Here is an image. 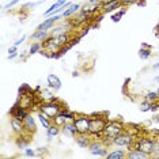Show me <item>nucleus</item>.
<instances>
[{
    "label": "nucleus",
    "mask_w": 159,
    "mask_h": 159,
    "mask_svg": "<svg viewBox=\"0 0 159 159\" xmlns=\"http://www.w3.org/2000/svg\"><path fill=\"white\" fill-rule=\"evenodd\" d=\"M125 131V126L121 121H107L102 132V139L109 144L116 136Z\"/></svg>",
    "instance_id": "1"
},
{
    "label": "nucleus",
    "mask_w": 159,
    "mask_h": 159,
    "mask_svg": "<svg viewBox=\"0 0 159 159\" xmlns=\"http://www.w3.org/2000/svg\"><path fill=\"white\" fill-rule=\"evenodd\" d=\"M63 105L60 102H57V99H53V101H48V102H44L39 106V111L45 113L49 118H53L56 117L57 114H60L63 111Z\"/></svg>",
    "instance_id": "2"
},
{
    "label": "nucleus",
    "mask_w": 159,
    "mask_h": 159,
    "mask_svg": "<svg viewBox=\"0 0 159 159\" xmlns=\"http://www.w3.org/2000/svg\"><path fill=\"white\" fill-rule=\"evenodd\" d=\"M107 120L102 117H90V136L98 137V139H102V132L103 128L106 125Z\"/></svg>",
    "instance_id": "3"
},
{
    "label": "nucleus",
    "mask_w": 159,
    "mask_h": 159,
    "mask_svg": "<svg viewBox=\"0 0 159 159\" xmlns=\"http://www.w3.org/2000/svg\"><path fill=\"white\" fill-rule=\"evenodd\" d=\"M135 142H136L135 135H132V133L124 131L118 136H116L114 139L110 142V144H113V146H116V147H120V148H131L132 144Z\"/></svg>",
    "instance_id": "4"
},
{
    "label": "nucleus",
    "mask_w": 159,
    "mask_h": 159,
    "mask_svg": "<svg viewBox=\"0 0 159 159\" xmlns=\"http://www.w3.org/2000/svg\"><path fill=\"white\" fill-rule=\"evenodd\" d=\"M87 150L95 157H106L107 155V143L103 139L91 140Z\"/></svg>",
    "instance_id": "5"
},
{
    "label": "nucleus",
    "mask_w": 159,
    "mask_h": 159,
    "mask_svg": "<svg viewBox=\"0 0 159 159\" xmlns=\"http://www.w3.org/2000/svg\"><path fill=\"white\" fill-rule=\"evenodd\" d=\"M72 122H74L78 133H89L90 132V117L89 116H84V114L76 116Z\"/></svg>",
    "instance_id": "6"
},
{
    "label": "nucleus",
    "mask_w": 159,
    "mask_h": 159,
    "mask_svg": "<svg viewBox=\"0 0 159 159\" xmlns=\"http://www.w3.org/2000/svg\"><path fill=\"white\" fill-rule=\"evenodd\" d=\"M154 139H151V137H142V139L136 140L135 142V146L136 148H139V150H142L143 152L148 154L150 157H152V151H154Z\"/></svg>",
    "instance_id": "7"
},
{
    "label": "nucleus",
    "mask_w": 159,
    "mask_h": 159,
    "mask_svg": "<svg viewBox=\"0 0 159 159\" xmlns=\"http://www.w3.org/2000/svg\"><path fill=\"white\" fill-rule=\"evenodd\" d=\"M99 6L103 12H111L114 10L120 8L122 4H121V0H103Z\"/></svg>",
    "instance_id": "8"
},
{
    "label": "nucleus",
    "mask_w": 159,
    "mask_h": 159,
    "mask_svg": "<svg viewBox=\"0 0 159 159\" xmlns=\"http://www.w3.org/2000/svg\"><path fill=\"white\" fill-rule=\"evenodd\" d=\"M10 114H11V117H15V118H19V120H25V118L27 117V114H29V111L25 109V107L22 106V105H18L15 103L14 106L10 109Z\"/></svg>",
    "instance_id": "9"
},
{
    "label": "nucleus",
    "mask_w": 159,
    "mask_h": 159,
    "mask_svg": "<svg viewBox=\"0 0 159 159\" xmlns=\"http://www.w3.org/2000/svg\"><path fill=\"white\" fill-rule=\"evenodd\" d=\"M61 133H63L64 136H67V137H75L78 135V131H76V128H75L74 122L67 121L66 124L61 126Z\"/></svg>",
    "instance_id": "10"
},
{
    "label": "nucleus",
    "mask_w": 159,
    "mask_h": 159,
    "mask_svg": "<svg viewBox=\"0 0 159 159\" xmlns=\"http://www.w3.org/2000/svg\"><path fill=\"white\" fill-rule=\"evenodd\" d=\"M74 139H75V142H76V144L80 148H89L90 143H91V139H90L89 133H78Z\"/></svg>",
    "instance_id": "11"
},
{
    "label": "nucleus",
    "mask_w": 159,
    "mask_h": 159,
    "mask_svg": "<svg viewBox=\"0 0 159 159\" xmlns=\"http://www.w3.org/2000/svg\"><path fill=\"white\" fill-rule=\"evenodd\" d=\"M126 158L128 159H147V158H151L148 154L143 152L142 150L139 148H129L128 152H126Z\"/></svg>",
    "instance_id": "12"
},
{
    "label": "nucleus",
    "mask_w": 159,
    "mask_h": 159,
    "mask_svg": "<svg viewBox=\"0 0 159 159\" xmlns=\"http://www.w3.org/2000/svg\"><path fill=\"white\" fill-rule=\"evenodd\" d=\"M10 124H11V128H12V132L16 133V135H23V132L26 131L25 129V124L22 120H19V118H15L12 117L11 121H10Z\"/></svg>",
    "instance_id": "13"
},
{
    "label": "nucleus",
    "mask_w": 159,
    "mask_h": 159,
    "mask_svg": "<svg viewBox=\"0 0 159 159\" xmlns=\"http://www.w3.org/2000/svg\"><path fill=\"white\" fill-rule=\"evenodd\" d=\"M80 8H82V6L79 4V3H72V4L68 7L67 10H64L60 15L63 16L64 19H68V18H71L72 15H75L76 12H79V10H80Z\"/></svg>",
    "instance_id": "14"
},
{
    "label": "nucleus",
    "mask_w": 159,
    "mask_h": 159,
    "mask_svg": "<svg viewBox=\"0 0 159 159\" xmlns=\"http://www.w3.org/2000/svg\"><path fill=\"white\" fill-rule=\"evenodd\" d=\"M46 82H48L49 89H52L53 91H57V90L61 89V80L59 79L57 75H53V74L48 75V78H46Z\"/></svg>",
    "instance_id": "15"
},
{
    "label": "nucleus",
    "mask_w": 159,
    "mask_h": 159,
    "mask_svg": "<svg viewBox=\"0 0 159 159\" xmlns=\"http://www.w3.org/2000/svg\"><path fill=\"white\" fill-rule=\"evenodd\" d=\"M23 124H25V129H26V132H29V133H33V132H35V129H37L35 120H34V117L30 113H29L27 117L23 120Z\"/></svg>",
    "instance_id": "16"
},
{
    "label": "nucleus",
    "mask_w": 159,
    "mask_h": 159,
    "mask_svg": "<svg viewBox=\"0 0 159 159\" xmlns=\"http://www.w3.org/2000/svg\"><path fill=\"white\" fill-rule=\"evenodd\" d=\"M50 37V31H45V30H35L33 34H31V39L37 42H44L45 39H48Z\"/></svg>",
    "instance_id": "17"
},
{
    "label": "nucleus",
    "mask_w": 159,
    "mask_h": 159,
    "mask_svg": "<svg viewBox=\"0 0 159 159\" xmlns=\"http://www.w3.org/2000/svg\"><path fill=\"white\" fill-rule=\"evenodd\" d=\"M37 117H38V121L41 122V125H42V128H45V129H48L50 125L53 124V121H52V118H49L48 116H46L45 113H42V111H38V114H37Z\"/></svg>",
    "instance_id": "18"
},
{
    "label": "nucleus",
    "mask_w": 159,
    "mask_h": 159,
    "mask_svg": "<svg viewBox=\"0 0 159 159\" xmlns=\"http://www.w3.org/2000/svg\"><path fill=\"white\" fill-rule=\"evenodd\" d=\"M107 159H124L126 158V152L124 150H121L120 147H117V150H113L111 152H109L106 155Z\"/></svg>",
    "instance_id": "19"
},
{
    "label": "nucleus",
    "mask_w": 159,
    "mask_h": 159,
    "mask_svg": "<svg viewBox=\"0 0 159 159\" xmlns=\"http://www.w3.org/2000/svg\"><path fill=\"white\" fill-rule=\"evenodd\" d=\"M60 132H61L60 126L52 124L48 129H46V137H48V139H53V137H56L57 135H60Z\"/></svg>",
    "instance_id": "20"
},
{
    "label": "nucleus",
    "mask_w": 159,
    "mask_h": 159,
    "mask_svg": "<svg viewBox=\"0 0 159 159\" xmlns=\"http://www.w3.org/2000/svg\"><path fill=\"white\" fill-rule=\"evenodd\" d=\"M67 3V0H57L56 3H53L52 6L49 7L48 10L45 11V16H49V15H52V12L55 11V10H57V8H60V7H63L64 4Z\"/></svg>",
    "instance_id": "21"
},
{
    "label": "nucleus",
    "mask_w": 159,
    "mask_h": 159,
    "mask_svg": "<svg viewBox=\"0 0 159 159\" xmlns=\"http://www.w3.org/2000/svg\"><path fill=\"white\" fill-rule=\"evenodd\" d=\"M53 37L56 38L57 44H59L61 48H63L64 45H68V41H70V35L68 33H64V34H59V35H53Z\"/></svg>",
    "instance_id": "22"
},
{
    "label": "nucleus",
    "mask_w": 159,
    "mask_h": 159,
    "mask_svg": "<svg viewBox=\"0 0 159 159\" xmlns=\"http://www.w3.org/2000/svg\"><path fill=\"white\" fill-rule=\"evenodd\" d=\"M64 33H68L67 25H60V26H56V27L52 29L50 35H59V34H64Z\"/></svg>",
    "instance_id": "23"
},
{
    "label": "nucleus",
    "mask_w": 159,
    "mask_h": 159,
    "mask_svg": "<svg viewBox=\"0 0 159 159\" xmlns=\"http://www.w3.org/2000/svg\"><path fill=\"white\" fill-rule=\"evenodd\" d=\"M42 50V42H33L30 45V49H29V55H35V53L41 52Z\"/></svg>",
    "instance_id": "24"
},
{
    "label": "nucleus",
    "mask_w": 159,
    "mask_h": 159,
    "mask_svg": "<svg viewBox=\"0 0 159 159\" xmlns=\"http://www.w3.org/2000/svg\"><path fill=\"white\" fill-rule=\"evenodd\" d=\"M144 99L151 101V102H159V94L157 91H148L144 95Z\"/></svg>",
    "instance_id": "25"
},
{
    "label": "nucleus",
    "mask_w": 159,
    "mask_h": 159,
    "mask_svg": "<svg viewBox=\"0 0 159 159\" xmlns=\"http://www.w3.org/2000/svg\"><path fill=\"white\" fill-rule=\"evenodd\" d=\"M52 121H53V124L57 125V126H60V128L67 122V120L64 118V116L61 114V113H60V114H57L56 117H53V118H52Z\"/></svg>",
    "instance_id": "26"
},
{
    "label": "nucleus",
    "mask_w": 159,
    "mask_h": 159,
    "mask_svg": "<svg viewBox=\"0 0 159 159\" xmlns=\"http://www.w3.org/2000/svg\"><path fill=\"white\" fill-rule=\"evenodd\" d=\"M154 103L155 102H151V101L144 99L143 102L140 103V111H148V110H151V109H152V106H154Z\"/></svg>",
    "instance_id": "27"
},
{
    "label": "nucleus",
    "mask_w": 159,
    "mask_h": 159,
    "mask_svg": "<svg viewBox=\"0 0 159 159\" xmlns=\"http://www.w3.org/2000/svg\"><path fill=\"white\" fill-rule=\"evenodd\" d=\"M139 56L144 60L148 59V57L151 56V48H148L147 45H144V48H140V50H139Z\"/></svg>",
    "instance_id": "28"
},
{
    "label": "nucleus",
    "mask_w": 159,
    "mask_h": 159,
    "mask_svg": "<svg viewBox=\"0 0 159 159\" xmlns=\"http://www.w3.org/2000/svg\"><path fill=\"white\" fill-rule=\"evenodd\" d=\"M18 93H19V95H22V97H29L26 93H33V90H31L30 86L25 83V84H22V86L19 87V90H18Z\"/></svg>",
    "instance_id": "29"
},
{
    "label": "nucleus",
    "mask_w": 159,
    "mask_h": 159,
    "mask_svg": "<svg viewBox=\"0 0 159 159\" xmlns=\"http://www.w3.org/2000/svg\"><path fill=\"white\" fill-rule=\"evenodd\" d=\"M39 95H41V98H44L45 102H48V101H53V99H56L55 97H53V94H52V93H49L48 90H41Z\"/></svg>",
    "instance_id": "30"
},
{
    "label": "nucleus",
    "mask_w": 159,
    "mask_h": 159,
    "mask_svg": "<svg viewBox=\"0 0 159 159\" xmlns=\"http://www.w3.org/2000/svg\"><path fill=\"white\" fill-rule=\"evenodd\" d=\"M61 114L64 116V118H66L67 121H74L75 117H76V113H74V111H68V110H63Z\"/></svg>",
    "instance_id": "31"
},
{
    "label": "nucleus",
    "mask_w": 159,
    "mask_h": 159,
    "mask_svg": "<svg viewBox=\"0 0 159 159\" xmlns=\"http://www.w3.org/2000/svg\"><path fill=\"white\" fill-rule=\"evenodd\" d=\"M125 12H126V10L125 8H122L120 12H117V14H114L113 16H111V19H113V22H118V20L122 18V15H125Z\"/></svg>",
    "instance_id": "32"
},
{
    "label": "nucleus",
    "mask_w": 159,
    "mask_h": 159,
    "mask_svg": "<svg viewBox=\"0 0 159 159\" xmlns=\"http://www.w3.org/2000/svg\"><path fill=\"white\" fill-rule=\"evenodd\" d=\"M152 157L159 158V139H157L154 142V151H152Z\"/></svg>",
    "instance_id": "33"
},
{
    "label": "nucleus",
    "mask_w": 159,
    "mask_h": 159,
    "mask_svg": "<svg viewBox=\"0 0 159 159\" xmlns=\"http://www.w3.org/2000/svg\"><path fill=\"white\" fill-rule=\"evenodd\" d=\"M19 2H20V0H11V2L7 3V4H6L4 7H3V8H4V10H10V8H12L14 6H16Z\"/></svg>",
    "instance_id": "34"
},
{
    "label": "nucleus",
    "mask_w": 159,
    "mask_h": 159,
    "mask_svg": "<svg viewBox=\"0 0 159 159\" xmlns=\"http://www.w3.org/2000/svg\"><path fill=\"white\" fill-rule=\"evenodd\" d=\"M25 155H26V157H34L35 151L33 150V148H30V147H26L25 148Z\"/></svg>",
    "instance_id": "35"
},
{
    "label": "nucleus",
    "mask_w": 159,
    "mask_h": 159,
    "mask_svg": "<svg viewBox=\"0 0 159 159\" xmlns=\"http://www.w3.org/2000/svg\"><path fill=\"white\" fill-rule=\"evenodd\" d=\"M139 0H121V4L122 6H131V4H135Z\"/></svg>",
    "instance_id": "36"
},
{
    "label": "nucleus",
    "mask_w": 159,
    "mask_h": 159,
    "mask_svg": "<svg viewBox=\"0 0 159 159\" xmlns=\"http://www.w3.org/2000/svg\"><path fill=\"white\" fill-rule=\"evenodd\" d=\"M25 39H26V35H22V37H20V38H18L16 41L14 42V45H15V46H19L20 44H23V41H25Z\"/></svg>",
    "instance_id": "37"
},
{
    "label": "nucleus",
    "mask_w": 159,
    "mask_h": 159,
    "mask_svg": "<svg viewBox=\"0 0 159 159\" xmlns=\"http://www.w3.org/2000/svg\"><path fill=\"white\" fill-rule=\"evenodd\" d=\"M16 50H18V46H15V45H12L11 48L8 49V55H12V53H16Z\"/></svg>",
    "instance_id": "38"
},
{
    "label": "nucleus",
    "mask_w": 159,
    "mask_h": 159,
    "mask_svg": "<svg viewBox=\"0 0 159 159\" xmlns=\"http://www.w3.org/2000/svg\"><path fill=\"white\" fill-rule=\"evenodd\" d=\"M103 0H89V4H91V6H94V4H101Z\"/></svg>",
    "instance_id": "39"
},
{
    "label": "nucleus",
    "mask_w": 159,
    "mask_h": 159,
    "mask_svg": "<svg viewBox=\"0 0 159 159\" xmlns=\"http://www.w3.org/2000/svg\"><path fill=\"white\" fill-rule=\"evenodd\" d=\"M18 56V53H12V55H8V60H14Z\"/></svg>",
    "instance_id": "40"
},
{
    "label": "nucleus",
    "mask_w": 159,
    "mask_h": 159,
    "mask_svg": "<svg viewBox=\"0 0 159 159\" xmlns=\"http://www.w3.org/2000/svg\"><path fill=\"white\" fill-rule=\"evenodd\" d=\"M89 30H90V29H89V27H87V29H84V30H83V33L80 34V38L83 37V35H86V34H87V33H89Z\"/></svg>",
    "instance_id": "41"
},
{
    "label": "nucleus",
    "mask_w": 159,
    "mask_h": 159,
    "mask_svg": "<svg viewBox=\"0 0 159 159\" xmlns=\"http://www.w3.org/2000/svg\"><path fill=\"white\" fill-rule=\"evenodd\" d=\"M152 70H154V71H157V70H159V63H157V64H154V66H152Z\"/></svg>",
    "instance_id": "42"
},
{
    "label": "nucleus",
    "mask_w": 159,
    "mask_h": 159,
    "mask_svg": "<svg viewBox=\"0 0 159 159\" xmlns=\"http://www.w3.org/2000/svg\"><path fill=\"white\" fill-rule=\"evenodd\" d=\"M154 80L157 82V83H159V76H155V79H154Z\"/></svg>",
    "instance_id": "43"
},
{
    "label": "nucleus",
    "mask_w": 159,
    "mask_h": 159,
    "mask_svg": "<svg viewBox=\"0 0 159 159\" xmlns=\"http://www.w3.org/2000/svg\"><path fill=\"white\" fill-rule=\"evenodd\" d=\"M157 93H158V94H159V87H158V90H157Z\"/></svg>",
    "instance_id": "44"
}]
</instances>
